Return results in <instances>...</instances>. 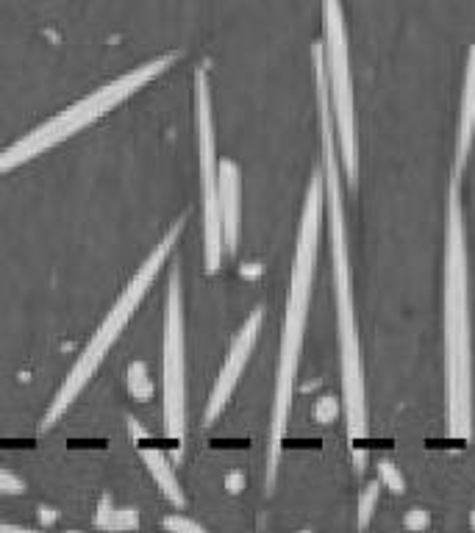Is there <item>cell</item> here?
I'll return each mask as SVG.
<instances>
[{
  "label": "cell",
  "instance_id": "cell-21",
  "mask_svg": "<svg viewBox=\"0 0 475 533\" xmlns=\"http://www.w3.org/2000/svg\"><path fill=\"white\" fill-rule=\"evenodd\" d=\"M112 511H114L112 497H109V495L100 497L98 514H95V525H98V528H106V522H109V517H112Z\"/></svg>",
  "mask_w": 475,
  "mask_h": 533
},
{
  "label": "cell",
  "instance_id": "cell-22",
  "mask_svg": "<svg viewBox=\"0 0 475 533\" xmlns=\"http://www.w3.org/2000/svg\"><path fill=\"white\" fill-rule=\"evenodd\" d=\"M225 489H228L231 495H237V492H242V489H245V475H242L239 470L228 472V475H225Z\"/></svg>",
  "mask_w": 475,
  "mask_h": 533
},
{
  "label": "cell",
  "instance_id": "cell-9",
  "mask_svg": "<svg viewBox=\"0 0 475 533\" xmlns=\"http://www.w3.org/2000/svg\"><path fill=\"white\" fill-rule=\"evenodd\" d=\"M259 331H262V309L250 311V317L242 323V328L234 336L231 348H228V356H225L223 367H220V375L212 386V395H209V403H206V414H203V422L212 425L220 414L228 406V400L237 389L242 372L248 367L250 353L256 348V339H259Z\"/></svg>",
  "mask_w": 475,
  "mask_h": 533
},
{
  "label": "cell",
  "instance_id": "cell-4",
  "mask_svg": "<svg viewBox=\"0 0 475 533\" xmlns=\"http://www.w3.org/2000/svg\"><path fill=\"white\" fill-rule=\"evenodd\" d=\"M184 223H187V214H181L178 220H175L170 228H167V234L156 242V248L150 250L148 259L139 264V270L131 275V281L125 284V289L120 292V298L114 300L112 311L103 317V323L95 334L89 336L87 348L81 350V356L75 359L73 370L67 372V378L59 386V392L56 397L50 400L48 411H45V417L39 422V428L42 431H50L56 422L62 420L67 409L73 406L78 395L87 389V384L95 378V372L100 370V364L103 359L109 356V350L117 345V339L125 331V325L131 323V317L137 314V309L142 306V300L148 295V289L156 281V275L164 267V261L170 259V253L178 245V239H181V231H184Z\"/></svg>",
  "mask_w": 475,
  "mask_h": 533
},
{
  "label": "cell",
  "instance_id": "cell-6",
  "mask_svg": "<svg viewBox=\"0 0 475 533\" xmlns=\"http://www.w3.org/2000/svg\"><path fill=\"white\" fill-rule=\"evenodd\" d=\"M323 25V67L334 131H337L339 164H342V173H345L350 189H356L359 184V142H356V103H353L348 28H345L342 0H323Z\"/></svg>",
  "mask_w": 475,
  "mask_h": 533
},
{
  "label": "cell",
  "instance_id": "cell-10",
  "mask_svg": "<svg viewBox=\"0 0 475 533\" xmlns=\"http://www.w3.org/2000/svg\"><path fill=\"white\" fill-rule=\"evenodd\" d=\"M220 217H223L225 256H234L239 248L242 228V173L231 159L220 162Z\"/></svg>",
  "mask_w": 475,
  "mask_h": 533
},
{
  "label": "cell",
  "instance_id": "cell-25",
  "mask_svg": "<svg viewBox=\"0 0 475 533\" xmlns=\"http://www.w3.org/2000/svg\"><path fill=\"white\" fill-rule=\"evenodd\" d=\"M470 528H473V531H475V509L470 511Z\"/></svg>",
  "mask_w": 475,
  "mask_h": 533
},
{
  "label": "cell",
  "instance_id": "cell-13",
  "mask_svg": "<svg viewBox=\"0 0 475 533\" xmlns=\"http://www.w3.org/2000/svg\"><path fill=\"white\" fill-rule=\"evenodd\" d=\"M125 384H128V395L139 400V403H148L150 397H153V381H150V370L145 361H131L128 364Z\"/></svg>",
  "mask_w": 475,
  "mask_h": 533
},
{
  "label": "cell",
  "instance_id": "cell-1",
  "mask_svg": "<svg viewBox=\"0 0 475 533\" xmlns=\"http://www.w3.org/2000/svg\"><path fill=\"white\" fill-rule=\"evenodd\" d=\"M314 92H317V120H320V148H323V203L328 217V242H331V273H334V298H337L339 370H342V395H345V425L353 447L367 436V386H364L362 345L356 325V300H353V273H350L348 228H345V200H342V164H339L337 131L331 117L328 81L323 67V42L312 50Z\"/></svg>",
  "mask_w": 475,
  "mask_h": 533
},
{
  "label": "cell",
  "instance_id": "cell-14",
  "mask_svg": "<svg viewBox=\"0 0 475 533\" xmlns=\"http://www.w3.org/2000/svg\"><path fill=\"white\" fill-rule=\"evenodd\" d=\"M378 495H381V484H378V481H370V484L362 489V495H359V531H367V525L373 520Z\"/></svg>",
  "mask_w": 475,
  "mask_h": 533
},
{
  "label": "cell",
  "instance_id": "cell-7",
  "mask_svg": "<svg viewBox=\"0 0 475 533\" xmlns=\"http://www.w3.org/2000/svg\"><path fill=\"white\" fill-rule=\"evenodd\" d=\"M195 139H198L200 192H203V259L206 273H220L225 259L223 217H220V159L214 139L212 87L203 67L195 70Z\"/></svg>",
  "mask_w": 475,
  "mask_h": 533
},
{
  "label": "cell",
  "instance_id": "cell-23",
  "mask_svg": "<svg viewBox=\"0 0 475 533\" xmlns=\"http://www.w3.org/2000/svg\"><path fill=\"white\" fill-rule=\"evenodd\" d=\"M0 533H39L34 528H23V525H12V522H0Z\"/></svg>",
  "mask_w": 475,
  "mask_h": 533
},
{
  "label": "cell",
  "instance_id": "cell-8",
  "mask_svg": "<svg viewBox=\"0 0 475 533\" xmlns=\"http://www.w3.org/2000/svg\"><path fill=\"white\" fill-rule=\"evenodd\" d=\"M164 428L178 456L187 439V331H184V289L175 264L164 306Z\"/></svg>",
  "mask_w": 475,
  "mask_h": 533
},
{
  "label": "cell",
  "instance_id": "cell-16",
  "mask_svg": "<svg viewBox=\"0 0 475 533\" xmlns=\"http://www.w3.org/2000/svg\"><path fill=\"white\" fill-rule=\"evenodd\" d=\"M378 484L387 486L389 492H395V495H403V492H406V478H403V472H400L392 461H381V464H378Z\"/></svg>",
  "mask_w": 475,
  "mask_h": 533
},
{
  "label": "cell",
  "instance_id": "cell-19",
  "mask_svg": "<svg viewBox=\"0 0 475 533\" xmlns=\"http://www.w3.org/2000/svg\"><path fill=\"white\" fill-rule=\"evenodd\" d=\"M25 481L20 475H14L12 470L0 467V495H23Z\"/></svg>",
  "mask_w": 475,
  "mask_h": 533
},
{
  "label": "cell",
  "instance_id": "cell-15",
  "mask_svg": "<svg viewBox=\"0 0 475 533\" xmlns=\"http://www.w3.org/2000/svg\"><path fill=\"white\" fill-rule=\"evenodd\" d=\"M139 525V511L131 509V506H125V509H114L109 522H106V528L103 531L109 533H123V531H134Z\"/></svg>",
  "mask_w": 475,
  "mask_h": 533
},
{
  "label": "cell",
  "instance_id": "cell-17",
  "mask_svg": "<svg viewBox=\"0 0 475 533\" xmlns=\"http://www.w3.org/2000/svg\"><path fill=\"white\" fill-rule=\"evenodd\" d=\"M164 528L170 533H206V528L192 520V517H187V514H167Z\"/></svg>",
  "mask_w": 475,
  "mask_h": 533
},
{
  "label": "cell",
  "instance_id": "cell-2",
  "mask_svg": "<svg viewBox=\"0 0 475 533\" xmlns=\"http://www.w3.org/2000/svg\"><path fill=\"white\" fill-rule=\"evenodd\" d=\"M445 420L453 439L473 436V334H470V289H467V234H464L462 173H453L445 209Z\"/></svg>",
  "mask_w": 475,
  "mask_h": 533
},
{
  "label": "cell",
  "instance_id": "cell-5",
  "mask_svg": "<svg viewBox=\"0 0 475 533\" xmlns=\"http://www.w3.org/2000/svg\"><path fill=\"white\" fill-rule=\"evenodd\" d=\"M175 59H178V53H162V56L134 67L131 73L120 75V78L103 84L95 92H89L87 98L75 100L73 106H67L59 114H53L50 120L37 125L34 131H28L23 139H17L14 145L0 150V175L12 173L17 167L34 162L42 153H48V150L62 145V142H67L75 134H81L92 123H98L100 117L114 112L120 103H125L131 95H137L142 87H148L153 78L167 73L175 64Z\"/></svg>",
  "mask_w": 475,
  "mask_h": 533
},
{
  "label": "cell",
  "instance_id": "cell-24",
  "mask_svg": "<svg viewBox=\"0 0 475 533\" xmlns=\"http://www.w3.org/2000/svg\"><path fill=\"white\" fill-rule=\"evenodd\" d=\"M39 520H42V522H56V511H53V509H39Z\"/></svg>",
  "mask_w": 475,
  "mask_h": 533
},
{
  "label": "cell",
  "instance_id": "cell-12",
  "mask_svg": "<svg viewBox=\"0 0 475 533\" xmlns=\"http://www.w3.org/2000/svg\"><path fill=\"white\" fill-rule=\"evenodd\" d=\"M475 142V45L467 53L464 64V87L462 106H459V131H456V164L453 173H462L464 164L470 159V150Z\"/></svg>",
  "mask_w": 475,
  "mask_h": 533
},
{
  "label": "cell",
  "instance_id": "cell-18",
  "mask_svg": "<svg viewBox=\"0 0 475 533\" xmlns=\"http://www.w3.org/2000/svg\"><path fill=\"white\" fill-rule=\"evenodd\" d=\"M339 411L342 409H339L337 397H320L314 403V420L320 422V425H331V422H337Z\"/></svg>",
  "mask_w": 475,
  "mask_h": 533
},
{
  "label": "cell",
  "instance_id": "cell-3",
  "mask_svg": "<svg viewBox=\"0 0 475 533\" xmlns=\"http://www.w3.org/2000/svg\"><path fill=\"white\" fill-rule=\"evenodd\" d=\"M320 223H323V175L317 170L312 175V181H309L303 211H300L298 245H295V261H292V275H289L287 314H284V331H281V348H278V370H275L273 422H270V450H267V489H273L275 475H278V461H281V447H284V436H287L289 411H292V400H295L300 350H303V334H306L309 303H312Z\"/></svg>",
  "mask_w": 475,
  "mask_h": 533
},
{
  "label": "cell",
  "instance_id": "cell-20",
  "mask_svg": "<svg viewBox=\"0 0 475 533\" xmlns=\"http://www.w3.org/2000/svg\"><path fill=\"white\" fill-rule=\"evenodd\" d=\"M403 525H406V528H409L412 533H420V531H425L428 525H431V517H428V511L425 509H412V511H406Z\"/></svg>",
  "mask_w": 475,
  "mask_h": 533
},
{
  "label": "cell",
  "instance_id": "cell-11",
  "mask_svg": "<svg viewBox=\"0 0 475 533\" xmlns=\"http://www.w3.org/2000/svg\"><path fill=\"white\" fill-rule=\"evenodd\" d=\"M128 434H131V439H134V445H137L139 456H142V461H145V467H148L150 478L156 481V486L162 489L164 497L170 500V503H175L178 509H184L187 506V495H184V489H181V484H178V478H175V470L170 467V461H167V456H164L162 450L156 445H150V434L139 425V420H128Z\"/></svg>",
  "mask_w": 475,
  "mask_h": 533
}]
</instances>
